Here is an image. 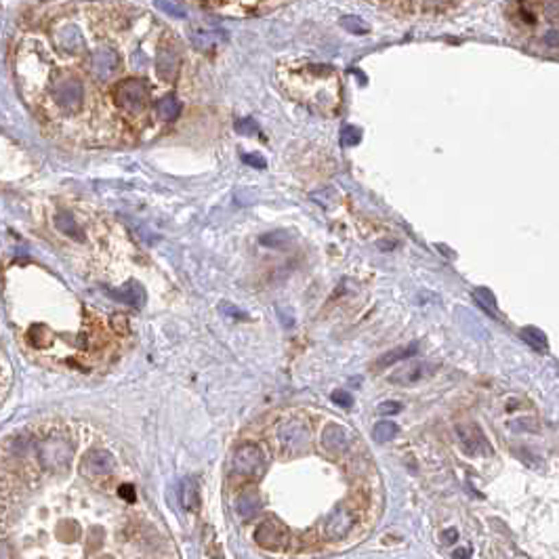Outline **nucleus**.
Returning <instances> with one entry per match:
<instances>
[{
	"label": "nucleus",
	"mask_w": 559,
	"mask_h": 559,
	"mask_svg": "<svg viewBox=\"0 0 559 559\" xmlns=\"http://www.w3.org/2000/svg\"><path fill=\"white\" fill-rule=\"evenodd\" d=\"M473 297H475V301L488 311V313H497L499 316V309H497V299H495V294H492L490 290H486V288H477L475 292H473Z\"/></svg>",
	"instance_id": "nucleus-24"
},
{
	"label": "nucleus",
	"mask_w": 559,
	"mask_h": 559,
	"mask_svg": "<svg viewBox=\"0 0 559 559\" xmlns=\"http://www.w3.org/2000/svg\"><path fill=\"white\" fill-rule=\"evenodd\" d=\"M418 351V347L412 343V345H406V347H400V349H393V351H387L385 355H381L377 361H374V370H383V368H391L393 364H398L402 359H408L412 357L414 353Z\"/></svg>",
	"instance_id": "nucleus-17"
},
{
	"label": "nucleus",
	"mask_w": 559,
	"mask_h": 559,
	"mask_svg": "<svg viewBox=\"0 0 559 559\" xmlns=\"http://www.w3.org/2000/svg\"><path fill=\"white\" fill-rule=\"evenodd\" d=\"M181 503L185 509H195V505H198V490H195L191 479H183L181 484Z\"/></svg>",
	"instance_id": "nucleus-22"
},
{
	"label": "nucleus",
	"mask_w": 559,
	"mask_h": 559,
	"mask_svg": "<svg viewBox=\"0 0 559 559\" xmlns=\"http://www.w3.org/2000/svg\"><path fill=\"white\" fill-rule=\"evenodd\" d=\"M118 70V53L114 49L102 47L91 55V72L97 80H110Z\"/></svg>",
	"instance_id": "nucleus-6"
},
{
	"label": "nucleus",
	"mask_w": 559,
	"mask_h": 559,
	"mask_svg": "<svg viewBox=\"0 0 559 559\" xmlns=\"http://www.w3.org/2000/svg\"><path fill=\"white\" fill-rule=\"evenodd\" d=\"M349 442H351V436L345 427L341 425H328L324 433H322V444L328 452L333 454H339V452H345L349 448Z\"/></svg>",
	"instance_id": "nucleus-13"
},
{
	"label": "nucleus",
	"mask_w": 559,
	"mask_h": 559,
	"mask_svg": "<svg viewBox=\"0 0 559 559\" xmlns=\"http://www.w3.org/2000/svg\"><path fill=\"white\" fill-rule=\"evenodd\" d=\"M242 160H244L246 164H250L252 169H265V167H267L265 158H261L259 154H244Z\"/></svg>",
	"instance_id": "nucleus-29"
},
{
	"label": "nucleus",
	"mask_w": 559,
	"mask_h": 559,
	"mask_svg": "<svg viewBox=\"0 0 559 559\" xmlns=\"http://www.w3.org/2000/svg\"><path fill=\"white\" fill-rule=\"evenodd\" d=\"M254 540L270 553H290L292 551V534L288 525L278 519H263L257 530Z\"/></svg>",
	"instance_id": "nucleus-1"
},
{
	"label": "nucleus",
	"mask_w": 559,
	"mask_h": 559,
	"mask_svg": "<svg viewBox=\"0 0 559 559\" xmlns=\"http://www.w3.org/2000/svg\"><path fill=\"white\" fill-rule=\"evenodd\" d=\"M189 40L198 51H211V49H215V47H219V45H223L227 40V32L221 29V27L198 25V27L189 29Z\"/></svg>",
	"instance_id": "nucleus-9"
},
{
	"label": "nucleus",
	"mask_w": 559,
	"mask_h": 559,
	"mask_svg": "<svg viewBox=\"0 0 559 559\" xmlns=\"http://www.w3.org/2000/svg\"><path fill=\"white\" fill-rule=\"evenodd\" d=\"M333 402L337 406L349 408V406H353V396H351L349 391H345V389H337V391H333Z\"/></svg>",
	"instance_id": "nucleus-27"
},
{
	"label": "nucleus",
	"mask_w": 559,
	"mask_h": 559,
	"mask_svg": "<svg viewBox=\"0 0 559 559\" xmlns=\"http://www.w3.org/2000/svg\"><path fill=\"white\" fill-rule=\"evenodd\" d=\"M156 7L162 9V11H167L169 15L185 17V9H183V5H179V3H156Z\"/></svg>",
	"instance_id": "nucleus-28"
},
{
	"label": "nucleus",
	"mask_w": 559,
	"mask_h": 559,
	"mask_svg": "<svg viewBox=\"0 0 559 559\" xmlns=\"http://www.w3.org/2000/svg\"><path fill=\"white\" fill-rule=\"evenodd\" d=\"M55 227L59 229L61 234L70 236V238L76 240V242H82V240H84V234H82L80 225H78L76 219H74L72 215H68V213H57V215H55Z\"/></svg>",
	"instance_id": "nucleus-18"
},
{
	"label": "nucleus",
	"mask_w": 559,
	"mask_h": 559,
	"mask_svg": "<svg viewBox=\"0 0 559 559\" xmlns=\"http://www.w3.org/2000/svg\"><path fill=\"white\" fill-rule=\"evenodd\" d=\"M53 102L63 110V112H78L84 99V88L82 82L76 78H61L53 84L51 88Z\"/></svg>",
	"instance_id": "nucleus-5"
},
{
	"label": "nucleus",
	"mask_w": 559,
	"mask_h": 559,
	"mask_svg": "<svg viewBox=\"0 0 559 559\" xmlns=\"http://www.w3.org/2000/svg\"><path fill=\"white\" fill-rule=\"evenodd\" d=\"M114 97H116V104L124 108L126 112H141L147 106L150 88L139 78H128L118 82V86L114 88Z\"/></svg>",
	"instance_id": "nucleus-2"
},
{
	"label": "nucleus",
	"mask_w": 559,
	"mask_h": 559,
	"mask_svg": "<svg viewBox=\"0 0 559 559\" xmlns=\"http://www.w3.org/2000/svg\"><path fill=\"white\" fill-rule=\"evenodd\" d=\"M232 467H234V473L244 475V477L259 475V473H263V469H265V454H263L259 444L246 442L234 452Z\"/></svg>",
	"instance_id": "nucleus-4"
},
{
	"label": "nucleus",
	"mask_w": 559,
	"mask_h": 559,
	"mask_svg": "<svg viewBox=\"0 0 559 559\" xmlns=\"http://www.w3.org/2000/svg\"><path fill=\"white\" fill-rule=\"evenodd\" d=\"M521 337H523V341H528L536 351L547 353V339H545V335L538 331V328H534V326L523 328V331H521Z\"/></svg>",
	"instance_id": "nucleus-21"
},
{
	"label": "nucleus",
	"mask_w": 559,
	"mask_h": 559,
	"mask_svg": "<svg viewBox=\"0 0 559 559\" xmlns=\"http://www.w3.org/2000/svg\"><path fill=\"white\" fill-rule=\"evenodd\" d=\"M398 436V425L396 423H391V420H381L374 425V429H372V438L377 442H389Z\"/></svg>",
	"instance_id": "nucleus-20"
},
{
	"label": "nucleus",
	"mask_w": 559,
	"mask_h": 559,
	"mask_svg": "<svg viewBox=\"0 0 559 559\" xmlns=\"http://www.w3.org/2000/svg\"><path fill=\"white\" fill-rule=\"evenodd\" d=\"M120 497H122L124 501H128V503H135V499H137L135 488H133V486H128V484H124V486L120 488Z\"/></svg>",
	"instance_id": "nucleus-30"
},
{
	"label": "nucleus",
	"mask_w": 559,
	"mask_h": 559,
	"mask_svg": "<svg viewBox=\"0 0 559 559\" xmlns=\"http://www.w3.org/2000/svg\"><path fill=\"white\" fill-rule=\"evenodd\" d=\"M156 112L162 120H175L181 112V104L175 95H167V97H162V99L158 102L156 106Z\"/></svg>",
	"instance_id": "nucleus-19"
},
{
	"label": "nucleus",
	"mask_w": 559,
	"mask_h": 559,
	"mask_svg": "<svg viewBox=\"0 0 559 559\" xmlns=\"http://www.w3.org/2000/svg\"><path fill=\"white\" fill-rule=\"evenodd\" d=\"M436 370H438L436 364H427V361H420V364H410V366L400 368L398 372H393L389 377V381L396 383V385H414V383L427 379L429 374H433Z\"/></svg>",
	"instance_id": "nucleus-11"
},
{
	"label": "nucleus",
	"mask_w": 559,
	"mask_h": 559,
	"mask_svg": "<svg viewBox=\"0 0 559 559\" xmlns=\"http://www.w3.org/2000/svg\"><path fill=\"white\" fill-rule=\"evenodd\" d=\"M400 410H402V406L396 404V402H383V404L379 406V412H381V414H396V412H400Z\"/></svg>",
	"instance_id": "nucleus-31"
},
{
	"label": "nucleus",
	"mask_w": 559,
	"mask_h": 559,
	"mask_svg": "<svg viewBox=\"0 0 559 559\" xmlns=\"http://www.w3.org/2000/svg\"><path fill=\"white\" fill-rule=\"evenodd\" d=\"M55 45L65 53H82L84 51V36L76 25H63L55 32Z\"/></svg>",
	"instance_id": "nucleus-12"
},
{
	"label": "nucleus",
	"mask_w": 559,
	"mask_h": 559,
	"mask_svg": "<svg viewBox=\"0 0 559 559\" xmlns=\"http://www.w3.org/2000/svg\"><path fill=\"white\" fill-rule=\"evenodd\" d=\"M280 240H288V236L282 234V232H278V234H274V236H263V238H261L263 244H278Z\"/></svg>",
	"instance_id": "nucleus-32"
},
{
	"label": "nucleus",
	"mask_w": 559,
	"mask_h": 559,
	"mask_svg": "<svg viewBox=\"0 0 559 559\" xmlns=\"http://www.w3.org/2000/svg\"><path fill=\"white\" fill-rule=\"evenodd\" d=\"M114 467H116V460H114V456H112L110 452H106V450H93V452H88V454L82 458V465H80L82 473L93 475V477H97V475H108V473L114 471Z\"/></svg>",
	"instance_id": "nucleus-10"
},
{
	"label": "nucleus",
	"mask_w": 559,
	"mask_h": 559,
	"mask_svg": "<svg viewBox=\"0 0 559 559\" xmlns=\"http://www.w3.org/2000/svg\"><path fill=\"white\" fill-rule=\"evenodd\" d=\"M276 438H278V444L284 452L288 454H299V452H305L307 446H309V427L303 423V420H286L278 427L276 431Z\"/></svg>",
	"instance_id": "nucleus-3"
},
{
	"label": "nucleus",
	"mask_w": 559,
	"mask_h": 559,
	"mask_svg": "<svg viewBox=\"0 0 559 559\" xmlns=\"http://www.w3.org/2000/svg\"><path fill=\"white\" fill-rule=\"evenodd\" d=\"M70 456H72V448L65 440H47L43 446H40V460L51 467V469H57V467H63L70 463Z\"/></svg>",
	"instance_id": "nucleus-8"
},
{
	"label": "nucleus",
	"mask_w": 559,
	"mask_h": 559,
	"mask_svg": "<svg viewBox=\"0 0 559 559\" xmlns=\"http://www.w3.org/2000/svg\"><path fill=\"white\" fill-rule=\"evenodd\" d=\"M359 141H361V130H359L357 126H353V124L343 126V130H341V145L353 147V145H357Z\"/></svg>",
	"instance_id": "nucleus-25"
},
{
	"label": "nucleus",
	"mask_w": 559,
	"mask_h": 559,
	"mask_svg": "<svg viewBox=\"0 0 559 559\" xmlns=\"http://www.w3.org/2000/svg\"><path fill=\"white\" fill-rule=\"evenodd\" d=\"M456 433H458L460 446H463V450L467 454H490V444L486 442V438L477 425H473V423L458 425Z\"/></svg>",
	"instance_id": "nucleus-7"
},
{
	"label": "nucleus",
	"mask_w": 559,
	"mask_h": 559,
	"mask_svg": "<svg viewBox=\"0 0 559 559\" xmlns=\"http://www.w3.org/2000/svg\"><path fill=\"white\" fill-rule=\"evenodd\" d=\"M261 509V499L259 492L254 488H244L240 492V497L236 501V513L242 521H248L250 517L257 515V511Z\"/></svg>",
	"instance_id": "nucleus-16"
},
{
	"label": "nucleus",
	"mask_w": 559,
	"mask_h": 559,
	"mask_svg": "<svg viewBox=\"0 0 559 559\" xmlns=\"http://www.w3.org/2000/svg\"><path fill=\"white\" fill-rule=\"evenodd\" d=\"M236 130H238V133H244V135H259V133H261L259 126H257V122H254L252 118H242V120H238V122H236Z\"/></svg>",
	"instance_id": "nucleus-26"
},
{
	"label": "nucleus",
	"mask_w": 559,
	"mask_h": 559,
	"mask_svg": "<svg viewBox=\"0 0 559 559\" xmlns=\"http://www.w3.org/2000/svg\"><path fill=\"white\" fill-rule=\"evenodd\" d=\"M341 25L347 32H351V34H368V32H370V25L364 19H359L357 15H345L341 19Z\"/></svg>",
	"instance_id": "nucleus-23"
},
{
	"label": "nucleus",
	"mask_w": 559,
	"mask_h": 559,
	"mask_svg": "<svg viewBox=\"0 0 559 559\" xmlns=\"http://www.w3.org/2000/svg\"><path fill=\"white\" fill-rule=\"evenodd\" d=\"M108 294L112 299H116L120 303H126V305H133V307H141L143 301H145V290L137 282H128L122 288L108 290Z\"/></svg>",
	"instance_id": "nucleus-14"
},
{
	"label": "nucleus",
	"mask_w": 559,
	"mask_h": 559,
	"mask_svg": "<svg viewBox=\"0 0 559 559\" xmlns=\"http://www.w3.org/2000/svg\"><path fill=\"white\" fill-rule=\"evenodd\" d=\"M179 70V55L173 49H162L158 53V63H156V72L164 82H173Z\"/></svg>",
	"instance_id": "nucleus-15"
}]
</instances>
